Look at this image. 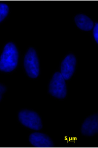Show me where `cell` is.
<instances>
[{
	"mask_svg": "<svg viewBox=\"0 0 98 148\" xmlns=\"http://www.w3.org/2000/svg\"><path fill=\"white\" fill-rule=\"evenodd\" d=\"M76 60L72 54L67 56L62 62L61 66V74L65 80H68L74 73Z\"/></svg>",
	"mask_w": 98,
	"mask_h": 148,
	"instance_id": "5",
	"label": "cell"
},
{
	"mask_svg": "<svg viewBox=\"0 0 98 148\" xmlns=\"http://www.w3.org/2000/svg\"><path fill=\"white\" fill-rule=\"evenodd\" d=\"M5 88L2 84H0V101L2 98V94L5 92Z\"/></svg>",
	"mask_w": 98,
	"mask_h": 148,
	"instance_id": "11",
	"label": "cell"
},
{
	"mask_svg": "<svg viewBox=\"0 0 98 148\" xmlns=\"http://www.w3.org/2000/svg\"><path fill=\"white\" fill-rule=\"evenodd\" d=\"M98 115L97 114L88 117L83 124L81 132L84 135L91 136L98 132Z\"/></svg>",
	"mask_w": 98,
	"mask_h": 148,
	"instance_id": "7",
	"label": "cell"
},
{
	"mask_svg": "<svg viewBox=\"0 0 98 148\" xmlns=\"http://www.w3.org/2000/svg\"><path fill=\"white\" fill-rule=\"evenodd\" d=\"M18 117L21 123L27 127L35 130H40L42 127L41 118L35 112L22 110L19 113Z\"/></svg>",
	"mask_w": 98,
	"mask_h": 148,
	"instance_id": "2",
	"label": "cell"
},
{
	"mask_svg": "<svg viewBox=\"0 0 98 148\" xmlns=\"http://www.w3.org/2000/svg\"><path fill=\"white\" fill-rule=\"evenodd\" d=\"M93 34L94 38L97 42H98V23H96L93 27Z\"/></svg>",
	"mask_w": 98,
	"mask_h": 148,
	"instance_id": "10",
	"label": "cell"
},
{
	"mask_svg": "<svg viewBox=\"0 0 98 148\" xmlns=\"http://www.w3.org/2000/svg\"><path fill=\"white\" fill-rule=\"evenodd\" d=\"M30 143L36 147L49 148L53 147V143L50 138L43 134L35 133L29 137Z\"/></svg>",
	"mask_w": 98,
	"mask_h": 148,
	"instance_id": "6",
	"label": "cell"
},
{
	"mask_svg": "<svg viewBox=\"0 0 98 148\" xmlns=\"http://www.w3.org/2000/svg\"><path fill=\"white\" fill-rule=\"evenodd\" d=\"M74 21L77 27L84 31H90L94 27V23L92 20L84 14H78L75 16Z\"/></svg>",
	"mask_w": 98,
	"mask_h": 148,
	"instance_id": "8",
	"label": "cell"
},
{
	"mask_svg": "<svg viewBox=\"0 0 98 148\" xmlns=\"http://www.w3.org/2000/svg\"><path fill=\"white\" fill-rule=\"evenodd\" d=\"M18 52L13 43H8L0 59V70L5 72H10L15 69L18 62Z\"/></svg>",
	"mask_w": 98,
	"mask_h": 148,
	"instance_id": "1",
	"label": "cell"
},
{
	"mask_svg": "<svg viewBox=\"0 0 98 148\" xmlns=\"http://www.w3.org/2000/svg\"><path fill=\"white\" fill-rule=\"evenodd\" d=\"M50 92L59 98L65 97L66 94L65 81L61 73H57L53 76L50 85Z\"/></svg>",
	"mask_w": 98,
	"mask_h": 148,
	"instance_id": "4",
	"label": "cell"
},
{
	"mask_svg": "<svg viewBox=\"0 0 98 148\" xmlns=\"http://www.w3.org/2000/svg\"><path fill=\"white\" fill-rule=\"evenodd\" d=\"M24 66L27 74L32 78H36L39 73V62L36 52L30 49L24 59Z\"/></svg>",
	"mask_w": 98,
	"mask_h": 148,
	"instance_id": "3",
	"label": "cell"
},
{
	"mask_svg": "<svg viewBox=\"0 0 98 148\" xmlns=\"http://www.w3.org/2000/svg\"><path fill=\"white\" fill-rule=\"evenodd\" d=\"M8 5L4 3H0V23L8 16L9 13Z\"/></svg>",
	"mask_w": 98,
	"mask_h": 148,
	"instance_id": "9",
	"label": "cell"
}]
</instances>
